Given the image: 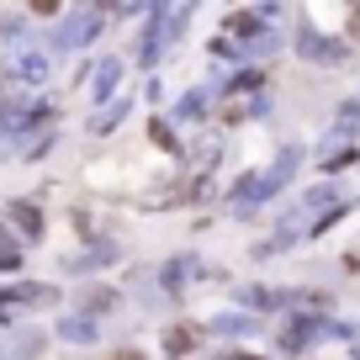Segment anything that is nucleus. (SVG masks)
<instances>
[{
	"mask_svg": "<svg viewBox=\"0 0 360 360\" xmlns=\"http://www.w3.org/2000/svg\"><path fill=\"white\" fill-rule=\"evenodd\" d=\"M112 79H117V64H106L101 75H96V96H106V90H112Z\"/></svg>",
	"mask_w": 360,
	"mask_h": 360,
	"instance_id": "f03ea898",
	"label": "nucleus"
},
{
	"mask_svg": "<svg viewBox=\"0 0 360 360\" xmlns=\"http://www.w3.org/2000/svg\"><path fill=\"white\" fill-rule=\"evenodd\" d=\"M191 334H196V328H175V339H169V349H191Z\"/></svg>",
	"mask_w": 360,
	"mask_h": 360,
	"instance_id": "7ed1b4c3",
	"label": "nucleus"
},
{
	"mask_svg": "<svg viewBox=\"0 0 360 360\" xmlns=\"http://www.w3.org/2000/svg\"><path fill=\"white\" fill-rule=\"evenodd\" d=\"M16 75H22V79H43V58H22V64H16Z\"/></svg>",
	"mask_w": 360,
	"mask_h": 360,
	"instance_id": "f257e3e1",
	"label": "nucleus"
}]
</instances>
